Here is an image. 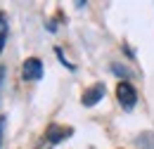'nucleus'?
<instances>
[{"label":"nucleus","instance_id":"nucleus-1","mask_svg":"<svg viewBox=\"0 0 154 149\" xmlns=\"http://www.w3.org/2000/svg\"><path fill=\"white\" fill-rule=\"evenodd\" d=\"M116 97H119V102H121V107L123 109H133L135 102H137V93H135V88L128 83V81H121L119 85H116Z\"/></svg>","mask_w":154,"mask_h":149},{"label":"nucleus","instance_id":"nucleus-2","mask_svg":"<svg viewBox=\"0 0 154 149\" xmlns=\"http://www.w3.org/2000/svg\"><path fill=\"white\" fill-rule=\"evenodd\" d=\"M21 76H24V81H29V83L40 81V78H43V62H40L38 57H29V59L24 62V66H21Z\"/></svg>","mask_w":154,"mask_h":149},{"label":"nucleus","instance_id":"nucleus-3","mask_svg":"<svg viewBox=\"0 0 154 149\" xmlns=\"http://www.w3.org/2000/svg\"><path fill=\"white\" fill-rule=\"evenodd\" d=\"M102 97H104V85H102V83H97V85L88 88V90L83 93V104H85V107H95Z\"/></svg>","mask_w":154,"mask_h":149},{"label":"nucleus","instance_id":"nucleus-4","mask_svg":"<svg viewBox=\"0 0 154 149\" xmlns=\"http://www.w3.org/2000/svg\"><path fill=\"white\" fill-rule=\"evenodd\" d=\"M69 135H71V128H50V132H48V142L55 144V142H62V140L69 137Z\"/></svg>","mask_w":154,"mask_h":149},{"label":"nucleus","instance_id":"nucleus-5","mask_svg":"<svg viewBox=\"0 0 154 149\" xmlns=\"http://www.w3.org/2000/svg\"><path fill=\"white\" fill-rule=\"evenodd\" d=\"M5 40H7V26H5L2 31H0V52L5 50Z\"/></svg>","mask_w":154,"mask_h":149},{"label":"nucleus","instance_id":"nucleus-6","mask_svg":"<svg viewBox=\"0 0 154 149\" xmlns=\"http://www.w3.org/2000/svg\"><path fill=\"white\" fill-rule=\"evenodd\" d=\"M2 130H5V118H0V147H2Z\"/></svg>","mask_w":154,"mask_h":149},{"label":"nucleus","instance_id":"nucleus-7","mask_svg":"<svg viewBox=\"0 0 154 149\" xmlns=\"http://www.w3.org/2000/svg\"><path fill=\"white\" fill-rule=\"evenodd\" d=\"M2 78H5V66H0V90H2Z\"/></svg>","mask_w":154,"mask_h":149},{"label":"nucleus","instance_id":"nucleus-8","mask_svg":"<svg viewBox=\"0 0 154 149\" xmlns=\"http://www.w3.org/2000/svg\"><path fill=\"white\" fill-rule=\"evenodd\" d=\"M2 21H5V14H2V12H0V31H2V29H5V26H2Z\"/></svg>","mask_w":154,"mask_h":149},{"label":"nucleus","instance_id":"nucleus-9","mask_svg":"<svg viewBox=\"0 0 154 149\" xmlns=\"http://www.w3.org/2000/svg\"><path fill=\"white\" fill-rule=\"evenodd\" d=\"M40 149H50V144H45V147H40Z\"/></svg>","mask_w":154,"mask_h":149}]
</instances>
